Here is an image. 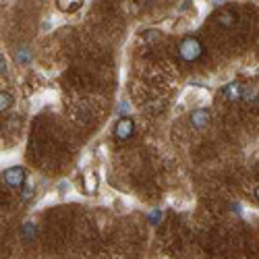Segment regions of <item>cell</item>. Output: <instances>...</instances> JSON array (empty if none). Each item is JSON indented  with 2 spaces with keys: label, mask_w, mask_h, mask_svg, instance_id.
Listing matches in <instances>:
<instances>
[{
  "label": "cell",
  "mask_w": 259,
  "mask_h": 259,
  "mask_svg": "<svg viewBox=\"0 0 259 259\" xmlns=\"http://www.w3.org/2000/svg\"><path fill=\"white\" fill-rule=\"evenodd\" d=\"M215 21H218V25H222V27H232V23H234V15L228 13V11H222Z\"/></svg>",
  "instance_id": "9"
},
{
  "label": "cell",
  "mask_w": 259,
  "mask_h": 259,
  "mask_svg": "<svg viewBox=\"0 0 259 259\" xmlns=\"http://www.w3.org/2000/svg\"><path fill=\"white\" fill-rule=\"evenodd\" d=\"M33 232H35L33 224H31V222H27V224H25V228H23V236H25V239H31Z\"/></svg>",
  "instance_id": "11"
},
{
  "label": "cell",
  "mask_w": 259,
  "mask_h": 259,
  "mask_svg": "<svg viewBox=\"0 0 259 259\" xmlns=\"http://www.w3.org/2000/svg\"><path fill=\"white\" fill-rule=\"evenodd\" d=\"M253 193H255V199H257V201H259V185H257V187H255V191H253Z\"/></svg>",
  "instance_id": "13"
},
{
  "label": "cell",
  "mask_w": 259,
  "mask_h": 259,
  "mask_svg": "<svg viewBox=\"0 0 259 259\" xmlns=\"http://www.w3.org/2000/svg\"><path fill=\"white\" fill-rule=\"evenodd\" d=\"M85 191L92 193V195L98 191V175H96V172H90V175H85Z\"/></svg>",
  "instance_id": "7"
},
{
  "label": "cell",
  "mask_w": 259,
  "mask_h": 259,
  "mask_svg": "<svg viewBox=\"0 0 259 259\" xmlns=\"http://www.w3.org/2000/svg\"><path fill=\"white\" fill-rule=\"evenodd\" d=\"M15 60H17L19 64H27V62L31 60V52H29V48H27V46H19V48L15 50Z\"/></svg>",
  "instance_id": "6"
},
{
  "label": "cell",
  "mask_w": 259,
  "mask_h": 259,
  "mask_svg": "<svg viewBox=\"0 0 259 259\" xmlns=\"http://www.w3.org/2000/svg\"><path fill=\"white\" fill-rule=\"evenodd\" d=\"M33 191H35V185H33V183H25L23 187H21V199L29 201V199L33 197Z\"/></svg>",
  "instance_id": "10"
},
{
  "label": "cell",
  "mask_w": 259,
  "mask_h": 259,
  "mask_svg": "<svg viewBox=\"0 0 259 259\" xmlns=\"http://www.w3.org/2000/svg\"><path fill=\"white\" fill-rule=\"evenodd\" d=\"M222 94H224V98L228 102H239V100L245 98V88H243V83H239V81H230L222 90Z\"/></svg>",
  "instance_id": "5"
},
{
  "label": "cell",
  "mask_w": 259,
  "mask_h": 259,
  "mask_svg": "<svg viewBox=\"0 0 259 259\" xmlns=\"http://www.w3.org/2000/svg\"><path fill=\"white\" fill-rule=\"evenodd\" d=\"M222 3H226V0H213V5H222Z\"/></svg>",
  "instance_id": "14"
},
{
  "label": "cell",
  "mask_w": 259,
  "mask_h": 259,
  "mask_svg": "<svg viewBox=\"0 0 259 259\" xmlns=\"http://www.w3.org/2000/svg\"><path fill=\"white\" fill-rule=\"evenodd\" d=\"M0 60H3V64H0V73H3V77H5V75H7V71H9V69H7V58L3 56Z\"/></svg>",
  "instance_id": "12"
},
{
  "label": "cell",
  "mask_w": 259,
  "mask_h": 259,
  "mask_svg": "<svg viewBox=\"0 0 259 259\" xmlns=\"http://www.w3.org/2000/svg\"><path fill=\"white\" fill-rule=\"evenodd\" d=\"M177 52H179V58L185 62H197L205 54V48L197 37H183L179 41Z\"/></svg>",
  "instance_id": "1"
},
{
  "label": "cell",
  "mask_w": 259,
  "mask_h": 259,
  "mask_svg": "<svg viewBox=\"0 0 259 259\" xmlns=\"http://www.w3.org/2000/svg\"><path fill=\"white\" fill-rule=\"evenodd\" d=\"M13 96H11V92H3L0 94V110L3 112H9L11 108H13Z\"/></svg>",
  "instance_id": "8"
},
{
  "label": "cell",
  "mask_w": 259,
  "mask_h": 259,
  "mask_svg": "<svg viewBox=\"0 0 259 259\" xmlns=\"http://www.w3.org/2000/svg\"><path fill=\"white\" fill-rule=\"evenodd\" d=\"M189 120H191V126L193 128L201 131V128H205L211 122V112L207 110V108H195V110L189 114Z\"/></svg>",
  "instance_id": "4"
},
{
  "label": "cell",
  "mask_w": 259,
  "mask_h": 259,
  "mask_svg": "<svg viewBox=\"0 0 259 259\" xmlns=\"http://www.w3.org/2000/svg\"><path fill=\"white\" fill-rule=\"evenodd\" d=\"M3 179L11 189H21L27 183V170L21 166H11L3 172Z\"/></svg>",
  "instance_id": "2"
},
{
  "label": "cell",
  "mask_w": 259,
  "mask_h": 259,
  "mask_svg": "<svg viewBox=\"0 0 259 259\" xmlns=\"http://www.w3.org/2000/svg\"><path fill=\"white\" fill-rule=\"evenodd\" d=\"M133 135H135V122L128 118V116L118 118L116 124H114V139H116L118 143H124V141L131 139Z\"/></svg>",
  "instance_id": "3"
}]
</instances>
